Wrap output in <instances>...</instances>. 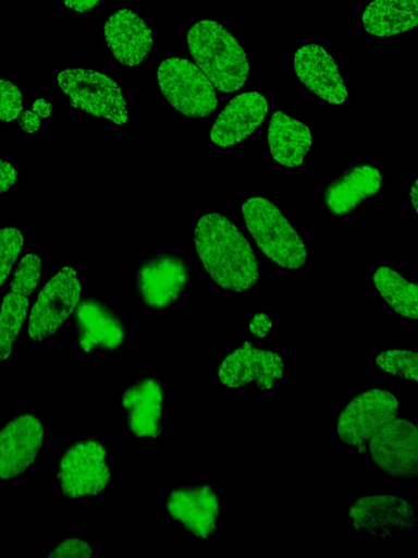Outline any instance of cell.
Listing matches in <instances>:
<instances>
[{"label": "cell", "mask_w": 418, "mask_h": 558, "mask_svg": "<svg viewBox=\"0 0 418 558\" xmlns=\"http://www.w3.org/2000/svg\"><path fill=\"white\" fill-rule=\"evenodd\" d=\"M194 245L206 272L219 287L247 292L257 286L260 271L256 254L226 216L218 213L200 216L194 229Z\"/></svg>", "instance_id": "1"}, {"label": "cell", "mask_w": 418, "mask_h": 558, "mask_svg": "<svg viewBox=\"0 0 418 558\" xmlns=\"http://www.w3.org/2000/svg\"><path fill=\"white\" fill-rule=\"evenodd\" d=\"M186 40L195 64L214 88L233 93L246 84L249 74L247 54L220 23L198 21L188 29Z\"/></svg>", "instance_id": "2"}, {"label": "cell", "mask_w": 418, "mask_h": 558, "mask_svg": "<svg viewBox=\"0 0 418 558\" xmlns=\"http://www.w3.org/2000/svg\"><path fill=\"white\" fill-rule=\"evenodd\" d=\"M245 227L258 250L283 269H297L307 260L305 244L296 229L270 199L247 197L242 204Z\"/></svg>", "instance_id": "3"}, {"label": "cell", "mask_w": 418, "mask_h": 558, "mask_svg": "<svg viewBox=\"0 0 418 558\" xmlns=\"http://www.w3.org/2000/svg\"><path fill=\"white\" fill-rule=\"evenodd\" d=\"M157 78L162 95L181 114L204 119L216 110L218 98L214 86L188 59H164L158 66Z\"/></svg>", "instance_id": "4"}, {"label": "cell", "mask_w": 418, "mask_h": 558, "mask_svg": "<svg viewBox=\"0 0 418 558\" xmlns=\"http://www.w3.org/2000/svg\"><path fill=\"white\" fill-rule=\"evenodd\" d=\"M57 81L73 107L119 125L127 122L124 95L107 74L91 69L69 68L58 73Z\"/></svg>", "instance_id": "5"}, {"label": "cell", "mask_w": 418, "mask_h": 558, "mask_svg": "<svg viewBox=\"0 0 418 558\" xmlns=\"http://www.w3.org/2000/svg\"><path fill=\"white\" fill-rule=\"evenodd\" d=\"M111 480L107 446L88 437L73 442L62 454L58 481L67 498H85L101 494Z\"/></svg>", "instance_id": "6"}, {"label": "cell", "mask_w": 418, "mask_h": 558, "mask_svg": "<svg viewBox=\"0 0 418 558\" xmlns=\"http://www.w3.org/2000/svg\"><path fill=\"white\" fill-rule=\"evenodd\" d=\"M192 271L187 262L173 252H162L145 259L136 271L137 293L146 307L162 311L172 306L187 291Z\"/></svg>", "instance_id": "7"}, {"label": "cell", "mask_w": 418, "mask_h": 558, "mask_svg": "<svg viewBox=\"0 0 418 558\" xmlns=\"http://www.w3.org/2000/svg\"><path fill=\"white\" fill-rule=\"evenodd\" d=\"M396 397L383 389H368L354 397L339 415L336 430L340 439L360 451L390 421L397 416Z\"/></svg>", "instance_id": "8"}, {"label": "cell", "mask_w": 418, "mask_h": 558, "mask_svg": "<svg viewBox=\"0 0 418 558\" xmlns=\"http://www.w3.org/2000/svg\"><path fill=\"white\" fill-rule=\"evenodd\" d=\"M81 295V282L71 267L61 268L39 292L33 305L27 333L36 342L54 335L75 310Z\"/></svg>", "instance_id": "9"}, {"label": "cell", "mask_w": 418, "mask_h": 558, "mask_svg": "<svg viewBox=\"0 0 418 558\" xmlns=\"http://www.w3.org/2000/svg\"><path fill=\"white\" fill-rule=\"evenodd\" d=\"M371 461L392 477L410 478L418 471L417 423L394 417L367 444Z\"/></svg>", "instance_id": "10"}, {"label": "cell", "mask_w": 418, "mask_h": 558, "mask_svg": "<svg viewBox=\"0 0 418 558\" xmlns=\"http://www.w3.org/2000/svg\"><path fill=\"white\" fill-rule=\"evenodd\" d=\"M355 530L373 538H388L417 525L414 507L393 494H376L357 499L348 510Z\"/></svg>", "instance_id": "11"}, {"label": "cell", "mask_w": 418, "mask_h": 558, "mask_svg": "<svg viewBox=\"0 0 418 558\" xmlns=\"http://www.w3.org/2000/svg\"><path fill=\"white\" fill-rule=\"evenodd\" d=\"M284 373L282 356L253 345L249 341L228 353L219 364L218 377L228 388L256 385L260 389L274 387Z\"/></svg>", "instance_id": "12"}, {"label": "cell", "mask_w": 418, "mask_h": 558, "mask_svg": "<svg viewBox=\"0 0 418 558\" xmlns=\"http://www.w3.org/2000/svg\"><path fill=\"white\" fill-rule=\"evenodd\" d=\"M41 260L39 255H25L13 276L10 291L0 306V362L11 355L15 341L25 322L30 295L40 279Z\"/></svg>", "instance_id": "13"}, {"label": "cell", "mask_w": 418, "mask_h": 558, "mask_svg": "<svg viewBox=\"0 0 418 558\" xmlns=\"http://www.w3.org/2000/svg\"><path fill=\"white\" fill-rule=\"evenodd\" d=\"M45 438L39 417L23 413L0 429V478L11 480L27 471L35 462Z\"/></svg>", "instance_id": "14"}, {"label": "cell", "mask_w": 418, "mask_h": 558, "mask_svg": "<svg viewBox=\"0 0 418 558\" xmlns=\"http://www.w3.org/2000/svg\"><path fill=\"white\" fill-rule=\"evenodd\" d=\"M169 515L189 533L200 538H211L218 529L219 496L207 484L177 487L167 499Z\"/></svg>", "instance_id": "15"}, {"label": "cell", "mask_w": 418, "mask_h": 558, "mask_svg": "<svg viewBox=\"0 0 418 558\" xmlns=\"http://www.w3.org/2000/svg\"><path fill=\"white\" fill-rule=\"evenodd\" d=\"M76 343L85 353L97 350L113 351L125 339V326L119 315L106 303L85 298L74 313Z\"/></svg>", "instance_id": "16"}, {"label": "cell", "mask_w": 418, "mask_h": 558, "mask_svg": "<svg viewBox=\"0 0 418 558\" xmlns=\"http://www.w3.org/2000/svg\"><path fill=\"white\" fill-rule=\"evenodd\" d=\"M267 113L268 102L261 93H241L218 114L209 131V137L217 146H234L253 134L265 121Z\"/></svg>", "instance_id": "17"}, {"label": "cell", "mask_w": 418, "mask_h": 558, "mask_svg": "<svg viewBox=\"0 0 418 558\" xmlns=\"http://www.w3.org/2000/svg\"><path fill=\"white\" fill-rule=\"evenodd\" d=\"M298 80L315 95L333 105H342L347 98L339 68L322 46L308 43L299 47L293 59Z\"/></svg>", "instance_id": "18"}, {"label": "cell", "mask_w": 418, "mask_h": 558, "mask_svg": "<svg viewBox=\"0 0 418 558\" xmlns=\"http://www.w3.org/2000/svg\"><path fill=\"white\" fill-rule=\"evenodd\" d=\"M383 177L370 162L351 166L323 189L322 203L334 216H346L377 195Z\"/></svg>", "instance_id": "19"}, {"label": "cell", "mask_w": 418, "mask_h": 558, "mask_svg": "<svg viewBox=\"0 0 418 558\" xmlns=\"http://www.w3.org/2000/svg\"><path fill=\"white\" fill-rule=\"evenodd\" d=\"M103 35L111 54L123 65L142 64L152 49L150 27L137 13L126 8L108 17Z\"/></svg>", "instance_id": "20"}, {"label": "cell", "mask_w": 418, "mask_h": 558, "mask_svg": "<svg viewBox=\"0 0 418 558\" xmlns=\"http://www.w3.org/2000/svg\"><path fill=\"white\" fill-rule=\"evenodd\" d=\"M164 388L155 377H144L121 396L130 432L142 438L156 439L162 432Z\"/></svg>", "instance_id": "21"}, {"label": "cell", "mask_w": 418, "mask_h": 558, "mask_svg": "<svg viewBox=\"0 0 418 558\" xmlns=\"http://www.w3.org/2000/svg\"><path fill=\"white\" fill-rule=\"evenodd\" d=\"M267 140L273 159L284 167H299L312 144L310 129L282 110L272 113Z\"/></svg>", "instance_id": "22"}, {"label": "cell", "mask_w": 418, "mask_h": 558, "mask_svg": "<svg viewBox=\"0 0 418 558\" xmlns=\"http://www.w3.org/2000/svg\"><path fill=\"white\" fill-rule=\"evenodd\" d=\"M364 29L378 37H390L414 29L418 23L417 0H372L362 12Z\"/></svg>", "instance_id": "23"}, {"label": "cell", "mask_w": 418, "mask_h": 558, "mask_svg": "<svg viewBox=\"0 0 418 558\" xmlns=\"http://www.w3.org/2000/svg\"><path fill=\"white\" fill-rule=\"evenodd\" d=\"M372 282L383 301L398 315L416 320L418 317V290L414 281L394 268L378 266Z\"/></svg>", "instance_id": "24"}, {"label": "cell", "mask_w": 418, "mask_h": 558, "mask_svg": "<svg viewBox=\"0 0 418 558\" xmlns=\"http://www.w3.org/2000/svg\"><path fill=\"white\" fill-rule=\"evenodd\" d=\"M417 351L390 349L376 357V365L393 376L417 381Z\"/></svg>", "instance_id": "25"}, {"label": "cell", "mask_w": 418, "mask_h": 558, "mask_svg": "<svg viewBox=\"0 0 418 558\" xmlns=\"http://www.w3.org/2000/svg\"><path fill=\"white\" fill-rule=\"evenodd\" d=\"M23 247V235L14 227L0 228V287L7 280Z\"/></svg>", "instance_id": "26"}, {"label": "cell", "mask_w": 418, "mask_h": 558, "mask_svg": "<svg viewBox=\"0 0 418 558\" xmlns=\"http://www.w3.org/2000/svg\"><path fill=\"white\" fill-rule=\"evenodd\" d=\"M24 109L20 88L12 82L0 78V121L11 122L20 117Z\"/></svg>", "instance_id": "27"}, {"label": "cell", "mask_w": 418, "mask_h": 558, "mask_svg": "<svg viewBox=\"0 0 418 558\" xmlns=\"http://www.w3.org/2000/svg\"><path fill=\"white\" fill-rule=\"evenodd\" d=\"M90 545L83 538H66L58 544L48 555V557H74L89 558L93 557Z\"/></svg>", "instance_id": "28"}, {"label": "cell", "mask_w": 418, "mask_h": 558, "mask_svg": "<svg viewBox=\"0 0 418 558\" xmlns=\"http://www.w3.org/2000/svg\"><path fill=\"white\" fill-rule=\"evenodd\" d=\"M19 172L16 167L0 158V194L9 191L17 181Z\"/></svg>", "instance_id": "29"}, {"label": "cell", "mask_w": 418, "mask_h": 558, "mask_svg": "<svg viewBox=\"0 0 418 558\" xmlns=\"http://www.w3.org/2000/svg\"><path fill=\"white\" fill-rule=\"evenodd\" d=\"M270 329L271 319L265 313L256 314L249 323V330L256 337H266L269 333Z\"/></svg>", "instance_id": "30"}, {"label": "cell", "mask_w": 418, "mask_h": 558, "mask_svg": "<svg viewBox=\"0 0 418 558\" xmlns=\"http://www.w3.org/2000/svg\"><path fill=\"white\" fill-rule=\"evenodd\" d=\"M20 116L19 124L24 132L34 133L38 131L40 126V117L32 108L26 109Z\"/></svg>", "instance_id": "31"}, {"label": "cell", "mask_w": 418, "mask_h": 558, "mask_svg": "<svg viewBox=\"0 0 418 558\" xmlns=\"http://www.w3.org/2000/svg\"><path fill=\"white\" fill-rule=\"evenodd\" d=\"M101 0H63L64 4L73 12L84 14L95 9Z\"/></svg>", "instance_id": "32"}, {"label": "cell", "mask_w": 418, "mask_h": 558, "mask_svg": "<svg viewBox=\"0 0 418 558\" xmlns=\"http://www.w3.org/2000/svg\"><path fill=\"white\" fill-rule=\"evenodd\" d=\"M39 117L48 118L52 112V105L46 99H36L30 107Z\"/></svg>", "instance_id": "33"}, {"label": "cell", "mask_w": 418, "mask_h": 558, "mask_svg": "<svg viewBox=\"0 0 418 558\" xmlns=\"http://www.w3.org/2000/svg\"><path fill=\"white\" fill-rule=\"evenodd\" d=\"M409 198L415 209V213H417V180H415L411 185V189L409 191Z\"/></svg>", "instance_id": "34"}]
</instances>
